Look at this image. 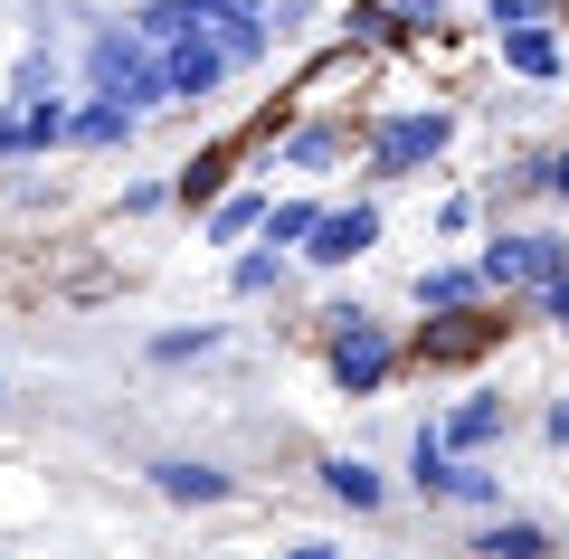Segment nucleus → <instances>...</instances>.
Returning <instances> with one entry per match:
<instances>
[{
    "label": "nucleus",
    "mask_w": 569,
    "mask_h": 559,
    "mask_svg": "<svg viewBox=\"0 0 569 559\" xmlns=\"http://www.w3.org/2000/svg\"><path fill=\"white\" fill-rule=\"evenodd\" d=\"M323 360H332V389H342V399H380L408 370V341L389 332L370 303H323Z\"/></svg>",
    "instance_id": "1"
},
{
    "label": "nucleus",
    "mask_w": 569,
    "mask_h": 559,
    "mask_svg": "<svg viewBox=\"0 0 569 559\" xmlns=\"http://www.w3.org/2000/svg\"><path fill=\"white\" fill-rule=\"evenodd\" d=\"M456 114L447 104H399V114H370L361 123V171L370 180H418L427 161H447Z\"/></svg>",
    "instance_id": "2"
},
{
    "label": "nucleus",
    "mask_w": 569,
    "mask_h": 559,
    "mask_svg": "<svg viewBox=\"0 0 569 559\" xmlns=\"http://www.w3.org/2000/svg\"><path fill=\"white\" fill-rule=\"evenodd\" d=\"M86 86H96V96H114V104H133V114H152V104H171L162 48L142 39L133 20H123V29H96V39H86Z\"/></svg>",
    "instance_id": "3"
},
{
    "label": "nucleus",
    "mask_w": 569,
    "mask_h": 559,
    "mask_svg": "<svg viewBox=\"0 0 569 559\" xmlns=\"http://www.w3.org/2000/svg\"><path fill=\"white\" fill-rule=\"evenodd\" d=\"M408 493L456 502V512H503V475H493L485 456H456L437 427H418V437H408Z\"/></svg>",
    "instance_id": "4"
},
{
    "label": "nucleus",
    "mask_w": 569,
    "mask_h": 559,
    "mask_svg": "<svg viewBox=\"0 0 569 559\" xmlns=\"http://www.w3.org/2000/svg\"><path fill=\"white\" fill-rule=\"evenodd\" d=\"M475 266H485V285L503 303H531L550 276H569V238H560V228H493Z\"/></svg>",
    "instance_id": "5"
},
{
    "label": "nucleus",
    "mask_w": 569,
    "mask_h": 559,
    "mask_svg": "<svg viewBox=\"0 0 569 559\" xmlns=\"http://www.w3.org/2000/svg\"><path fill=\"white\" fill-rule=\"evenodd\" d=\"M512 332V303H466V313H427L418 332H408V370H456V360H485L493 341Z\"/></svg>",
    "instance_id": "6"
},
{
    "label": "nucleus",
    "mask_w": 569,
    "mask_h": 559,
    "mask_svg": "<svg viewBox=\"0 0 569 559\" xmlns=\"http://www.w3.org/2000/svg\"><path fill=\"white\" fill-rule=\"evenodd\" d=\"M162 77H171V104H209L238 77V48H228L219 29H181V39L162 48Z\"/></svg>",
    "instance_id": "7"
},
{
    "label": "nucleus",
    "mask_w": 569,
    "mask_h": 559,
    "mask_svg": "<svg viewBox=\"0 0 569 559\" xmlns=\"http://www.w3.org/2000/svg\"><path fill=\"white\" fill-rule=\"evenodd\" d=\"M142 483H152L162 502H181V512H219V502H238V475H219V465H200V456H152Z\"/></svg>",
    "instance_id": "8"
},
{
    "label": "nucleus",
    "mask_w": 569,
    "mask_h": 559,
    "mask_svg": "<svg viewBox=\"0 0 569 559\" xmlns=\"http://www.w3.org/2000/svg\"><path fill=\"white\" fill-rule=\"evenodd\" d=\"M370 247H380V200H342V209H323V228L305 238V266H361Z\"/></svg>",
    "instance_id": "9"
},
{
    "label": "nucleus",
    "mask_w": 569,
    "mask_h": 559,
    "mask_svg": "<svg viewBox=\"0 0 569 559\" xmlns=\"http://www.w3.org/2000/svg\"><path fill=\"white\" fill-rule=\"evenodd\" d=\"M437 437L456 446V456H493V446L512 437V408H503V389H466V399L437 418Z\"/></svg>",
    "instance_id": "10"
},
{
    "label": "nucleus",
    "mask_w": 569,
    "mask_h": 559,
    "mask_svg": "<svg viewBox=\"0 0 569 559\" xmlns=\"http://www.w3.org/2000/svg\"><path fill=\"white\" fill-rule=\"evenodd\" d=\"M493 48H503V67H512L522 86H560V77H569L560 20H541V29H493Z\"/></svg>",
    "instance_id": "11"
},
{
    "label": "nucleus",
    "mask_w": 569,
    "mask_h": 559,
    "mask_svg": "<svg viewBox=\"0 0 569 559\" xmlns=\"http://www.w3.org/2000/svg\"><path fill=\"white\" fill-rule=\"evenodd\" d=\"M351 142H361V123H295V133L276 142V171H342L351 161Z\"/></svg>",
    "instance_id": "12"
},
{
    "label": "nucleus",
    "mask_w": 569,
    "mask_h": 559,
    "mask_svg": "<svg viewBox=\"0 0 569 559\" xmlns=\"http://www.w3.org/2000/svg\"><path fill=\"white\" fill-rule=\"evenodd\" d=\"M437 20H447V0H361V10H351V39L380 48V39H418V29H437Z\"/></svg>",
    "instance_id": "13"
},
{
    "label": "nucleus",
    "mask_w": 569,
    "mask_h": 559,
    "mask_svg": "<svg viewBox=\"0 0 569 559\" xmlns=\"http://www.w3.org/2000/svg\"><path fill=\"white\" fill-rule=\"evenodd\" d=\"M493 285H485V266H418L408 276V303L418 313H466V303H485Z\"/></svg>",
    "instance_id": "14"
},
{
    "label": "nucleus",
    "mask_w": 569,
    "mask_h": 559,
    "mask_svg": "<svg viewBox=\"0 0 569 559\" xmlns=\"http://www.w3.org/2000/svg\"><path fill=\"white\" fill-rule=\"evenodd\" d=\"M67 114H77V104H10V114H0V161H20V152H58L67 142Z\"/></svg>",
    "instance_id": "15"
},
{
    "label": "nucleus",
    "mask_w": 569,
    "mask_h": 559,
    "mask_svg": "<svg viewBox=\"0 0 569 559\" xmlns=\"http://www.w3.org/2000/svg\"><path fill=\"white\" fill-rule=\"evenodd\" d=\"M133 133H142V114L114 104V96H86L77 114H67V142H77V152H114V142H133Z\"/></svg>",
    "instance_id": "16"
},
{
    "label": "nucleus",
    "mask_w": 569,
    "mask_h": 559,
    "mask_svg": "<svg viewBox=\"0 0 569 559\" xmlns=\"http://www.w3.org/2000/svg\"><path fill=\"white\" fill-rule=\"evenodd\" d=\"M313 475H323V493L351 502V512H380V502H389V475H380L370 456H323Z\"/></svg>",
    "instance_id": "17"
},
{
    "label": "nucleus",
    "mask_w": 569,
    "mask_h": 559,
    "mask_svg": "<svg viewBox=\"0 0 569 559\" xmlns=\"http://www.w3.org/2000/svg\"><path fill=\"white\" fill-rule=\"evenodd\" d=\"M560 540L541 531V521H522V512H493L485 531H475V559H550Z\"/></svg>",
    "instance_id": "18"
},
{
    "label": "nucleus",
    "mask_w": 569,
    "mask_h": 559,
    "mask_svg": "<svg viewBox=\"0 0 569 559\" xmlns=\"http://www.w3.org/2000/svg\"><path fill=\"white\" fill-rule=\"evenodd\" d=\"M266 209H276L266 190H228V200L209 209V247H247V238L266 228Z\"/></svg>",
    "instance_id": "19"
},
{
    "label": "nucleus",
    "mask_w": 569,
    "mask_h": 559,
    "mask_svg": "<svg viewBox=\"0 0 569 559\" xmlns=\"http://www.w3.org/2000/svg\"><path fill=\"white\" fill-rule=\"evenodd\" d=\"M228 295H247V303H257V295H284V247H247V257L238 266H228Z\"/></svg>",
    "instance_id": "20"
},
{
    "label": "nucleus",
    "mask_w": 569,
    "mask_h": 559,
    "mask_svg": "<svg viewBox=\"0 0 569 559\" xmlns=\"http://www.w3.org/2000/svg\"><path fill=\"white\" fill-rule=\"evenodd\" d=\"M219 180H228V152H200V161H181V180H171V200H181V209H219V200H228Z\"/></svg>",
    "instance_id": "21"
},
{
    "label": "nucleus",
    "mask_w": 569,
    "mask_h": 559,
    "mask_svg": "<svg viewBox=\"0 0 569 559\" xmlns=\"http://www.w3.org/2000/svg\"><path fill=\"white\" fill-rule=\"evenodd\" d=\"M313 228H323V200H284V209H266V228H257V238H266V247H295V257H305V238H313Z\"/></svg>",
    "instance_id": "22"
},
{
    "label": "nucleus",
    "mask_w": 569,
    "mask_h": 559,
    "mask_svg": "<svg viewBox=\"0 0 569 559\" xmlns=\"http://www.w3.org/2000/svg\"><path fill=\"white\" fill-rule=\"evenodd\" d=\"M219 322H181V332H152V360H162V370H181V360H209V351H219Z\"/></svg>",
    "instance_id": "23"
},
{
    "label": "nucleus",
    "mask_w": 569,
    "mask_h": 559,
    "mask_svg": "<svg viewBox=\"0 0 569 559\" xmlns=\"http://www.w3.org/2000/svg\"><path fill=\"white\" fill-rule=\"evenodd\" d=\"M485 20L493 29H541V20H560V0H485Z\"/></svg>",
    "instance_id": "24"
},
{
    "label": "nucleus",
    "mask_w": 569,
    "mask_h": 559,
    "mask_svg": "<svg viewBox=\"0 0 569 559\" xmlns=\"http://www.w3.org/2000/svg\"><path fill=\"white\" fill-rule=\"evenodd\" d=\"M123 219H152V209H171V180H123Z\"/></svg>",
    "instance_id": "25"
},
{
    "label": "nucleus",
    "mask_w": 569,
    "mask_h": 559,
    "mask_svg": "<svg viewBox=\"0 0 569 559\" xmlns=\"http://www.w3.org/2000/svg\"><path fill=\"white\" fill-rule=\"evenodd\" d=\"M531 313H541V322H560V332H569V276H550L541 295H531Z\"/></svg>",
    "instance_id": "26"
},
{
    "label": "nucleus",
    "mask_w": 569,
    "mask_h": 559,
    "mask_svg": "<svg viewBox=\"0 0 569 559\" xmlns=\"http://www.w3.org/2000/svg\"><path fill=\"white\" fill-rule=\"evenodd\" d=\"M541 200L569 209V142H560V152H541Z\"/></svg>",
    "instance_id": "27"
},
{
    "label": "nucleus",
    "mask_w": 569,
    "mask_h": 559,
    "mask_svg": "<svg viewBox=\"0 0 569 559\" xmlns=\"http://www.w3.org/2000/svg\"><path fill=\"white\" fill-rule=\"evenodd\" d=\"M541 437H550V446H560V456H569V389H560V399L541 408Z\"/></svg>",
    "instance_id": "28"
},
{
    "label": "nucleus",
    "mask_w": 569,
    "mask_h": 559,
    "mask_svg": "<svg viewBox=\"0 0 569 559\" xmlns=\"http://www.w3.org/2000/svg\"><path fill=\"white\" fill-rule=\"evenodd\" d=\"M284 559H342V550H332V540H295Z\"/></svg>",
    "instance_id": "29"
}]
</instances>
